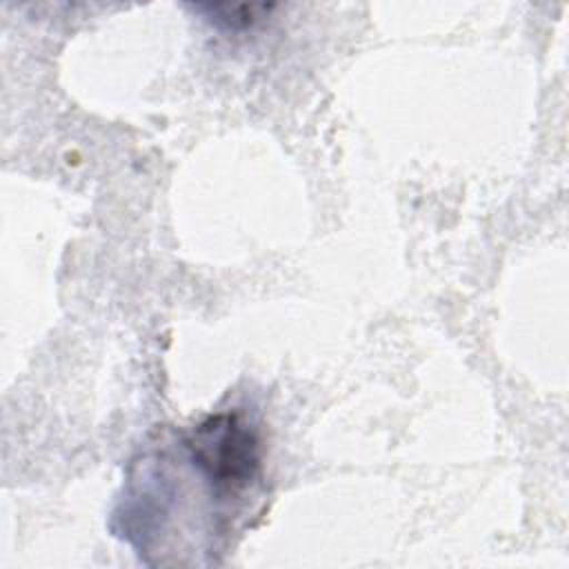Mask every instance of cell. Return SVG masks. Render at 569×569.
Listing matches in <instances>:
<instances>
[{
  "instance_id": "1",
  "label": "cell",
  "mask_w": 569,
  "mask_h": 569,
  "mask_svg": "<svg viewBox=\"0 0 569 569\" xmlns=\"http://www.w3.org/2000/svg\"><path fill=\"white\" fill-rule=\"evenodd\" d=\"M184 447L216 500L240 498L258 478L260 440L236 413L207 418L191 431Z\"/></svg>"
}]
</instances>
